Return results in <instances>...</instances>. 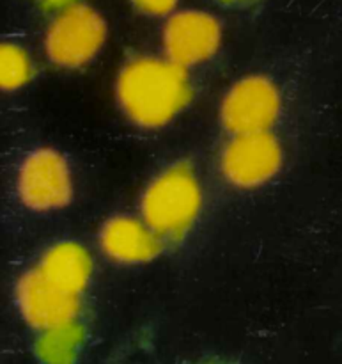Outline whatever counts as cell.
Instances as JSON below:
<instances>
[{
    "mask_svg": "<svg viewBox=\"0 0 342 364\" xmlns=\"http://www.w3.org/2000/svg\"><path fill=\"white\" fill-rule=\"evenodd\" d=\"M48 4H60V2H66V0H46Z\"/></svg>",
    "mask_w": 342,
    "mask_h": 364,
    "instance_id": "obj_15",
    "label": "cell"
},
{
    "mask_svg": "<svg viewBox=\"0 0 342 364\" xmlns=\"http://www.w3.org/2000/svg\"><path fill=\"white\" fill-rule=\"evenodd\" d=\"M101 244L112 258L126 263L149 262L162 251V244L155 235L126 217H116L105 224Z\"/></svg>",
    "mask_w": 342,
    "mask_h": 364,
    "instance_id": "obj_9",
    "label": "cell"
},
{
    "mask_svg": "<svg viewBox=\"0 0 342 364\" xmlns=\"http://www.w3.org/2000/svg\"><path fill=\"white\" fill-rule=\"evenodd\" d=\"M224 173L240 187H255L279 171L280 148L265 132L234 139L224 153Z\"/></svg>",
    "mask_w": 342,
    "mask_h": 364,
    "instance_id": "obj_7",
    "label": "cell"
},
{
    "mask_svg": "<svg viewBox=\"0 0 342 364\" xmlns=\"http://www.w3.org/2000/svg\"><path fill=\"white\" fill-rule=\"evenodd\" d=\"M121 105L140 127H162L190 102L187 71L176 63L138 59L119 77Z\"/></svg>",
    "mask_w": 342,
    "mask_h": 364,
    "instance_id": "obj_1",
    "label": "cell"
},
{
    "mask_svg": "<svg viewBox=\"0 0 342 364\" xmlns=\"http://www.w3.org/2000/svg\"><path fill=\"white\" fill-rule=\"evenodd\" d=\"M194 364H234V363L224 361V359H204V361H199V363H194Z\"/></svg>",
    "mask_w": 342,
    "mask_h": 364,
    "instance_id": "obj_14",
    "label": "cell"
},
{
    "mask_svg": "<svg viewBox=\"0 0 342 364\" xmlns=\"http://www.w3.org/2000/svg\"><path fill=\"white\" fill-rule=\"evenodd\" d=\"M142 11H148L153 14H163L169 13L174 7L176 0H133Z\"/></svg>",
    "mask_w": 342,
    "mask_h": 364,
    "instance_id": "obj_13",
    "label": "cell"
},
{
    "mask_svg": "<svg viewBox=\"0 0 342 364\" xmlns=\"http://www.w3.org/2000/svg\"><path fill=\"white\" fill-rule=\"evenodd\" d=\"M277 112L279 95L272 82L265 77H248L238 82L227 95L222 119L231 132L258 134L275 121Z\"/></svg>",
    "mask_w": 342,
    "mask_h": 364,
    "instance_id": "obj_5",
    "label": "cell"
},
{
    "mask_svg": "<svg viewBox=\"0 0 342 364\" xmlns=\"http://www.w3.org/2000/svg\"><path fill=\"white\" fill-rule=\"evenodd\" d=\"M105 39V21L87 6H71L50 25L46 52L60 66L87 63Z\"/></svg>",
    "mask_w": 342,
    "mask_h": 364,
    "instance_id": "obj_3",
    "label": "cell"
},
{
    "mask_svg": "<svg viewBox=\"0 0 342 364\" xmlns=\"http://www.w3.org/2000/svg\"><path fill=\"white\" fill-rule=\"evenodd\" d=\"M199 205L201 194L190 164L177 162L145 191L142 212L156 233L174 242L183 238L192 226Z\"/></svg>",
    "mask_w": 342,
    "mask_h": 364,
    "instance_id": "obj_2",
    "label": "cell"
},
{
    "mask_svg": "<svg viewBox=\"0 0 342 364\" xmlns=\"http://www.w3.org/2000/svg\"><path fill=\"white\" fill-rule=\"evenodd\" d=\"M80 343L82 329L73 323L46 333L35 345V352L45 364H73Z\"/></svg>",
    "mask_w": 342,
    "mask_h": 364,
    "instance_id": "obj_11",
    "label": "cell"
},
{
    "mask_svg": "<svg viewBox=\"0 0 342 364\" xmlns=\"http://www.w3.org/2000/svg\"><path fill=\"white\" fill-rule=\"evenodd\" d=\"M20 196L28 208H59L70 203L67 166L59 153L39 149L25 160L20 173Z\"/></svg>",
    "mask_w": 342,
    "mask_h": 364,
    "instance_id": "obj_6",
    "label": "cell"
},
{
    "mask_svg": "<svg viewBox=\"0 0 342 364\" xmlns=\"http://www.w3.org/2000/svg\"><path fill=\"white\" fill-rule=\"evenodd\" d=\"M39 270L57 288L70 295H77L87 283L91 274V259L80 245L66 242L46 252Z\"/></svg>",
    "mask_w": 342,
    "mask_h": 364,
    "instance_id": "obj_10",
    "label": "cell"
},
{
    "mask_svg": "<svg viewBox=\"0 0 342 364\" xmlns=\"http://www.w3.org/2000/svg\"><path fill=\"white\" fill-rule=\"evenodd\" d=\"M220 43L219 21L206 13L184 11L169 20L165 27V48L172 63L195 64L215 53Z\"/></svg>",
    "mask_w": 342,
    "mask_h": 364,
    "instance_id": "obj_8",
    "label": "cell"
},
{
    "mask_svg": "<svg viewBox=\"0 0 342 364\" xmlns=\"http://www.w3.org/2000/svg\"><path fill=\"white\" fill-rule=\"evenodd\" d=\"M18 304L25 320L46 333L73 326L78 311L77 295L57 288L41 270H32L21 277L18 283Z\"/></svg>",
    "mask_w": 342,
    "mask_h": 364,
    "instance_id": "obj_4",
    "label": "cell"
},
{
    "mask_svg": "<svg viewBox=\"0 0 342 364\" xmlns=\"http://www.w3.org/2000/svg\"><path fill=\"white\" fill-rule=\"evenodd\" d=\"M0 68H2V87L13 89L27 82L28 66L23 52L13 45H2L0 48Z\"/></svg>",
    "mask_w": 342,
    "mask_h": 364,
    "instance_id": "obj_12",
    "label": "cell"
}]
</instances>
